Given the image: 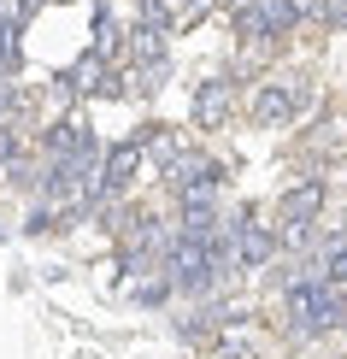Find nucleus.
<instances>
[{
  "label": "nucleus",
  "instance_id": "obj_1",
  "mask_svg": "<svg viewBox=\"0 0 347 359\" xmlns=\"http://www.w3.org/2000/svg\"><path fill=\"white\" fill-rule=\"evenodd\" d=\"M300 24V6L294 0H236V29L241 36H283V29Z\"/></svg>",
  "mask_w": 347,
  "mask_h": 359
},
{
  "label": "nucleus",
  "instance_id": "obj_9",
  "mask_svg": "<svg viewBox=\"0 0 347 359\" xmlns=\"http://www.w3.org/2000/svg\"><path fill=\"white\" fill-rule=\"evenodd\" d=\"M318 206H324V183H300L283 194V224H312Z\"/></svg>",
  "mask_w": 347,
  "mask_h": 359
},
{
  "label": "nucleus",
  "instance_id": "obj_7",
  "mask_svg": "<svg viewBox=\"0 0 347 359\" xmlns=\"http://www.w3.org/2000/svg\"><path fill=\"white\" fill-rule=\"evenodd\" d=\"M230 118V83H200L194 88V124L200 130H212Z\"/></svg>",
  "mask_w": 347,
  "mask_h": 359
},
{
  "label": "nucleus",
  "instance_id": "obj_5",
  "mask_svg": "<svg viewBox=\"0 0 347 359\" xmlns=\"http://www.w3.org/2000/svg\"><path fill=\"white\" fill-rule=\"evenodd\" d=\"M135 165H142V142H124L107 154V165H100V194H124L135 183Z\"/></svg>",
  "mask_w": 347,
  "mask_h": 359
},
{
  "label": "nucleus",
  "instance_id": "obj_2",
  "mask_svg": "<svg viewBox=\"0 0 347 359\" xmlns=\"http://www.w3.org/2000/svg\"><path fill=\"white\" fill-rule=\"evenodd\" d=\"M48 154L53 159H100V147H95V130L83 118H59L48 130Z\"/></svg>",
  "mask_w": 347,
  "mask_h": 359
},
{
  "label": "nucleus",
  "instance_id": "obj_3",
  "mask_svg": "<svg viewBox=\"0 0 347 359\" xmlns=\"http://www.w3.org/2000/svg\"><path fill=\"white\" fill-rule=\"evenodd\" d=\"M165 183H171L177 194L194 189V183H224V165L218 159H200V154H171L165 159Z\"/></svg>",
  "mask_w": 347,
  "mask_h": 359
},
{
  "label": "nucleus",
  "instance_id": "obj_10",
  "mask_svg": "<svg viewBox=\"0 0 347 359\" xmlns=\"http://www.w3.org/2000/svg\"><path fill=\"white\" fill-rule=\"evenodd\" d=\"M18 59V12H0V71H12Z\"/></svg>",
  "mask_w": 347,
  "mask_h": 359
},
{
  "label": "nucleus",
  "instance_id": "obj_12",
  "mask_svg": "<svg viewBox=\"0 0 347 359\" xmlns=\"http://www.w3.org/2000/svg\"><path fill=\"white\" fill-rule=\"evenodd\" d=\"M206 6H212V0H177V6H171V12H177V18H183V24H194V18H200V12H206Z\"/></svg>",
  "mask_w": 347,
  "mask_h": 359
},
{
  "label": "nucleus",
  "instance_id": "obj_11",
  "mask_svg": "<svg viewBox=\"0 0 347 359\" xmlns=\"http://www.w3.org/2000/svg\"><path fill=\"white\" fill-rule=\"evenodd\" d=\"M142 24H154V29H171V24H177V12L165 6V0H142Z\"/></svg>",
  "mask_w": 347,
  "mask_h": 359
},
{
  "label": "nucleus",
  "instance_id": "obj_8",
  "mask_svg": "<svg viewBox=\"0 0 347 359\" xmlns=\"http://www.w3.org/2000/svg\"><path fill=\"white\" fill-rule=\"evenodd\" d=\"M71 88V95H95V88H112V77H107V53H83L77 65H71V77H59Z\"/></svg>",
  "mask_w": 347,
  "mask_h": 359
},
{
  "label": "nucleus",
  "instance_id": "obj_13",
  "mask_svg": "<svg viewBox=\"0 0 347 359\" xmlns=\"http://www.w3.org/2000/svg\"><path fill=\"white\" fill-rule=\"evenodd\" d=\"M12 159H18V136H12V130H0V165H12Z\"/></svg>",
  "mask_w": 347,
  "mask_h": 359
},
{
  "label": "nucleus",
  "instance_id": "obj_14",
  "mask_svg": "<svg viewBox=\"0 0 347 359\" xmlns=\"http://www.w3.org/2000/svg\"><path fill=\"white\" fill-rule=\"evenodd\" d=\"M41 6V0H18V6H12V12H18V18H29V12H36Z\"/></svg>",
  "mask_w": 347,
  "mask_h": 359
},
{
  "label": "nucleus",
  "instance_id": "obj_6",
  "mask_svg": "<svg viewBox=\"0 0 347 359\" xmlns=\"http://www.w3.org/2000/svg\"><path fill=\"white\" fill-rule=\"evenodd\" d=\"M277 253V236L259 230V224H236V265L241 271H259V265Z\"/></svg>",
  "mask_w": 347,
  "mask_h": 359
},
{
  "label": "nucleus",
  "instance_id": "obj_15",
  "mask_svg": "<svg viewBox=\"0 0 347 359\" xmlns=\"http://www.w3.org/2000/svg\"><path fill=\"white\" fill-rule=\"evenodd\" d=\"M336 24H347V0H336Z\"/></svg>",
  "mask_w": 347,
  "mask_h": 359
},
{
  "label": "nucleus",
  "instance_id": "obj_4",
  "mask_svg": "<svg viewBox=\"0 0 347 359\" xmlns=\"http://www.w3.org/2000/svg\"><path fill=\"white\" fill-rule=\"evenodd\" d=\"M294 112H300V88H289V83H265L259 95H253V118H259L265 130L289 124Z\"/></svg>",
  "mask_w": 347,
  "mask_h": 359
}]
</instances>
